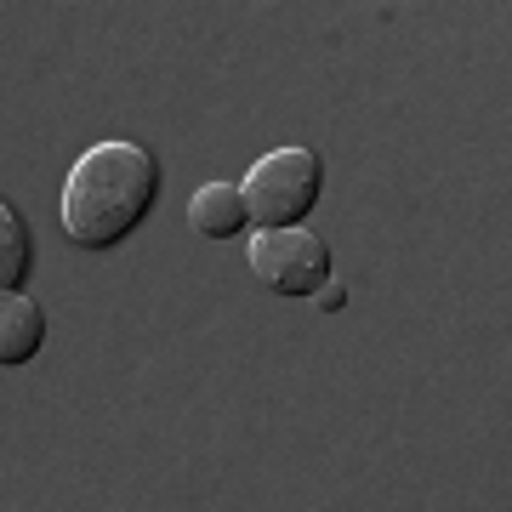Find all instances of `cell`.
<instances>
[{
  "mask_svg": "<svg viewBox=\"0 0 512 512\" xmlns=\"http://www.w3.org/2000/svg\"><path fill=\"white\" fill-rule=\"evenodd\" d=\"M325 194V160L313 148L291 143L274 148L245 171L239 200H245V222H256V234H274V228H296Z\"/></svg>",
  "mask_w": 512,
  "mask_h": 512,
  "instance_id": "obj_2",
  "label": "cell"
},
{
  "mask_svg": "<svg viewBox=\"0 0 512 512\" xmlns=\"http://www.w3.org/2000/svg\"><path fill=\"white\" fill-rule=\"evenodd\" d=\"M160 205V160L143 143H97L63 183V234L86 251L126 245Z\"/></svg>",
  "mask_w": 512,
  "mask_h": 512,
  "instance_id": "obj_1",
  "label": "cell"
},
{
  "mask_svg": "<svg viewBox=\"0 0 512 512\" xmlns=\"http://www.w3.org/2000/svg\"><path fill=\"white\" fill-rule=\"evenodd\" d=\"M188 222L200 239H234L245 228V200H239V183H205L188 205Z\"/></svg>",
  "mask_w": 512,
  "mask_h": 512,
  "instance_id": "obj_5",
  "label": "cell"
},
{
  "mask_svg": "<svg viewBox=\"0 0 512 512\" xmlns=\"http://www.w3.org/2000/svg\"><path fill=\"white\" fill-rule=\"evenodd\" d=\"M40 348H46V313H40V302H29L23 291L0 296V370L29 365Z\"/></svg>",
  "mask_w": 512,
  "mask_h": 512,
  "instance_id": "obj_4",
  "label": "cell"
},
{
  "mask_svg": "<svg viewBox=\"0 0 512 512\" xmlns=\"http://www.w3.org/2000/svg\"><path fill=\"white\" fill-rule=\"evenodd\" d=\"M251 274L274 296H319L330 285V245L308 228H274L251 239Z\"/></svg>",
  "mask_w": 512,
  "mask_h": 512,
  "instance_id": "obj_3",
  "label": "cell"
},
{
  "mask_svg": "<svg viewBox=\"0 0 512 512\" xmlns=\"http://www.w3.org/2000/svg\"><path fill=\"white\" fill-rule=\"evenodd\" d=\"M29 262H35V239H29V222L0 200V296H12L29 279Z\"/></svg>",
  "mask_w": 512,
  "mask_h": 512,
  "instance_id": "obj_6",
  "label": "cell"
},
{
  "mask_svg": "<svg viewBox=\"0 0 512 512\" xmlns=\"http://www.w3.org/2000/svg\"><path fill=\"white\" fill-rule=\"evenodd\" d=\"M342 302H348V291H342V285H325V291H319V308H330V313H336Z\"/></svg>",
  "mask_w": 512,
  "mask_h": 512,
  "instance_id": "obj_7",
  "label": "cell"
}]
</instances>
